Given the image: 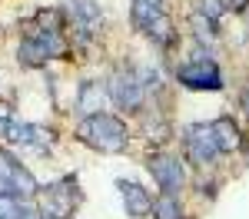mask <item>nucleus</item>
<instances>
[{
  "instance_id": "nucleus-8",
  "label": "nucleus",
  "mask_w": 249,
  "mask_h": 219,
  "mask_svg": "<svg viewBox=\"0 0 249 219\" xmlns=\"http://www.w3.org/2000/svg\"><path fill=\"white\" fill-rule=\"evenodd\" d=\"M0 179H3L7 189H10L14 196H20V199L40 193V183L30 176V169H27L10 150H0Z\"/></svg>"
},
{
  "instance_id": "nucleus-22",
  "label": "nucleus",
  "mask_w": 249,
  "mask_h": 219,
  "mask_svg": "<svg viewBox=\"0 0 249 219\" xmlns=\"http://www.w3.org/2000/svg\"><path fill=\"white\" fill-rule=\"evenodd\" d=\"M37 219H47V216H37Z\"/></svg>"
},
{
  "instance_id": "nucleus-17",
  "label": "nucleus",
  "mask_w": 249,
  "mask_h": 219,
  "mask_svg": "<svg viewBox=\"0 0 249 219\" xmlns=\"http://www.w3.org/2000/svg\"><path fill=\"white\" fill-rule=\"evenodd\" d=\"M153 216L156 219H183V209H179L176 196H160L153 206Z\"/></svg>"
},
{
  "instance_id": "nucleus-19",
  "label": "nucleus",
  "mask_w": 249,
  "mask_h": 219,
  "mask_svg": "<svg viewBox=\"0 0 249 219\" xmlns=\"http://www.w3.org/2000/svg\"><path fill=\"white\" fill-rule=\"evenodd\" d=\"M246 3H249V0H223V7H230V10H236V14H243Z\"/></svg>"
},
{
  "instance_id": "nucleus-12",
  "label": "nucleus",
  "mask_w": 249,
  "mask_h": 219,
  "mask_svg": "<svg viewBox=\"0 0 249 219\" xmlns=\"http://www.w3.org/2000/svg\"><path fill=\"white\" fill-rule=\"evenodd\" d=\"M107 83H100V80H83L77 90V110L83 117H96V113H103V103H107Z\"/></svg>"
},
{
  "instance_id": "nucleus-18",
  "label": "nucleus",
  "mask_w": 249,
  "mask_h": 219,
  "mask_svg": "<svg viewBox=\"0 0 249 219\" xmlns=\"http://www.w3.org/2000/svg\"><path fill=\"white\" fill-rule=\"evenodd\" d=\"M223 0H199V14L210 20L213 27H219V20H223Z\"/></svg>"
},
{
  "instance_id": "nucleus-13",
  "label": "nucleus",
  "mask_w": 249,
  "mask_h": 219,
  "mask_svg": "<svg viewBox=\"0 0 249 219\" xmlns=\"http://www.w3.org/2000/svg\"><path fill=\"white\" fill-rule=\"evenodd\" d=\"M213 133H216V143H219V153H236L243 146V136H239V126L236 119L230 117H219L213 123Z\"/></svg>"
},
{
  "instance_id": "nucleus-14",
  "label": "nucleus",
  "mask_w": 249,
  "mask_h": 219,
  "mask_svg": "<svg viewBox=\"0 0 249 219\" xmlns=\"http://www.w3.org/2000/svg\"><path fill=\"white\" fill-rule=\"evenodd\" d=\"M0 219H37L30 202H23L20 196H0Z\"/></svg>"
},
{
  "instance_id": "nucleus-2",
  "label": "nucleus",
  "mask_w": 249,
  "mask_h": 219,
  "mask_svg": "<svg viewBox=\"0 0 249 219\" xmlns=\"http://www.w3.org/2000/svg\"><path fill=\"white\" fill-rule=\"evenodd\" d=\"M133 27L153 43H160L163 50L173 47V23L166 17L163 0H133Z\"/></svg>"
},
{
  "instance_id": "nucleus-20",
  "label": "nucleus",
  "mask_w": 249,
  "mask_h": 219,
  "mask_svg": "<svg viewBox=\"0 0 249 219\" xmlns=\"http://www.w3.org/2000/svg\"><path fill=\"white\" fill-rule=\"evenodd\" d=\"M7 126H10V117H7V113H3V110H0V136H3V133H7Z\"/></svg>"
},
{
  "instance_id": "nucleus-9",
  "label": "nucleus",
  "mask_w": 249,
  "mask_h": 219,
  "mask_svg": "<svg viewBox=\"0 0 249 219\" xmlns=\"http://www.w3.org/2000/svg\"><path fill=\"white\" fill-rule=\"evenodd\" d=\"M146 166H150V173H153L156 186L163 189V196H176V193L183 189L186 169H183L179 156H173V153H156V156L146 159Z\"/></svg>"
},
{
  "instance_id": "nucleus-7",
  "label": "nucleus",
  "mask_w": 249,
  "mask_h": 219,
  "mask_svg": "<svg viewBox=\"0 0 249 219\" xmlns=\"http://www.w3.org/2000/svg\"><path fill=\"white\" fill-rule=\"evenodd\" d=\"M183 146H186V156L196 166H210L213 159L219 156V143L213 133V123H193L183 133Z\"/></svg>"
},
{
  "instance_id": "nucleus-1",
  "label": "nucleus",
  "mask_w": 249,
  "mask_h": 219,
  "mask_svg": "<svg viewBox=\"0 0 249 219\" xmlns=\"http://www.w3.org/2000/svg\"><path fill=\"white\" fill-rule=\"evenodd\" d=\"M80 139L100 153H123L126 150V123L110 113H96L80 123Z\"/></svg>"
},
{
  "instance_id": "nucleus-21",
  "label": "nucleus",
  "mask_w": 249,
  "mask_h": 219,
  "mask_svg": "<svg viewBox=\"0 0 249 219\" xmlns=\"http://www.w3.org/2000/svg\"><path fill=\"white\" fill-rule=\"evenodd\" d=\"M243 110H246V117H249V86L243 90Z\"/></svg>"
},
{
  "instance_id": "nucleus-6",
  "label": "nucleus",
  "mask_w": 249,
  "mask_h": 219,
  "mask_svg": "<svg viewBox=\"0 0 249 219\" xmlns=\"http://www.w3.org/2000/svg\"><path fill=\"white\" fill-rule=\"evenodd\" d=\"M63 17L67 23L73 27V37L80 43H90V40L100 34V27H103V10H100V3L96 0H63Z\"/></svg>"
},
{
  "instance_id": "nucleus-15",
  "label": "nucleus",
  "mask_w": 249,
  "mask_h": 219,
  "mask_svg": "<svg viewBox=\"0 0 249 219\" xmlns=\"http://www.w3.org/2000/svg\"><path fill=\"white\" fill-rule=\"evenodd\" d=\"M190 27H193V34H196V43H199V50H210L213 43H216V27H213L210 20L203 17L199 10L190 17Z\"/></svg>"
},
{
  "instance_id": "nucleus-3",
  "label": "nucleus",
  "mask_w": 249,
  "mask_h": 219,
  "mask_svg": "<svg viewBox=\"0 0 249 219\" xmlns=\"http://www.w3.org/2000/svg\"><path fill=\"white\" fill-rule=\"evenodd\" d=\"M176 80L190 90H223V73L206 50H196L186 63L176 67Z\"/></svg>"
},
{
  "instance_id": "nucleus-4",
  "label": "nucleus",
  "mask_w": 249,
  "mask_h": 219,
  "mask_svg": "<svg viewBox=\"0 0 249 219\" xmlns=\"http://www.w3.org/2000/svg\"><path fill=\"white\" fill-rule=\"evenodd\" d=\"M80 193H77V179L73 176H63L50 186H40V216L47 219H67L73 216L80 202Z\"/></svg>"
},
{
  "instance_id": "nucleus-16",
  "label": "nucleus",
  "mask_w": 249,
  "mask_h": 219,
  "mask_svg": "<svg viewBox=\"0 0 249 219\" xmlns=\"http://www.w3.org/2000/svg\"><path fill=\"white\" fill-rule=\"evenodd\" d=\"M17 60L20 63H23V67H43V63H47V53H43V50H40L37 43H34V40H20V47H17Z\"/></svg>"
},
{
  "instance_id": "nucleus-10",
  "label": "nucleus",
  "mask_w": 249,
  "mask_h": 219,
  "mask_svg": "<svg viewBox=\"0 0 249 219\" xmlns=\"http://www.w3.org/2000/svg\"><path fill=\"white\" fill-rule=\"evenodd\" d=\"M3 139H10L14 146H23V150H34V153H50L53 150V133L47 126H37V123H20V119H10Z\"/></svg>"
},
{
  "instance_id": "nucleus-5",
  "label": "nucleus",
  "mask_w": 249,
  "mask_h": 219,
  "mask_svg": "<svg viewBox=\"0 0 249 219\" xmlns=\"http://www.w3.org/2000/svg\"><path fill=\"white\" fill-rule=\"evenodd\" d=\"M107 93H110V100L116 103V110H123V113H136V110L143 106V100H146V86H143V80L136 77V70L120 67V70L110 73Z\"/></svg>"
},
{
  "instance_id": "nucleus-11",
  "label": "nucleus",
  "mask_w": 249,
  "mask_h": 219,
  "mask_svg": "<svg viewBox=\"0 0 249 219\" xmlns=\"http://www.w3.org/2000/svg\"><path fill=\"white\" fill-rule=\"evenodd\" d=\"M116 189H120V196H123V209L130 213L133 219H143V216H150L153 213V196L140 186V183H133V179H116Z\"/></svg>"
}]
</instances>
